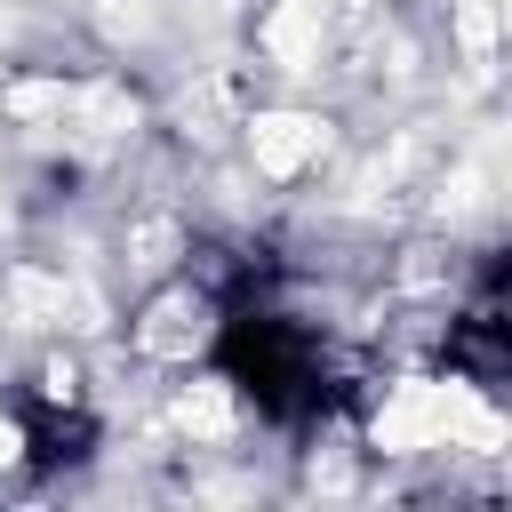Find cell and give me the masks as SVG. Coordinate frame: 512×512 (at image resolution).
Returning <instances> with one entry per match:
<instances>
[{
    "mask_svg": "<svg viewBox=\"0 0 512 512\" xmlns=\"http://www.w3.org/2000/svg\"><path fill=\"white\" fill-rule=\"evenodd\" d=\"M208 360L264 424H312L336 400V352L272 304H224V320L208 336Z\"/></svg>",
    "mask_w": 512,
    "mask_h": 512,
    "instance_id": "obj_1",
    "label": "cell"
},
{
    "mask_svg": "<svg viewBox=\"0 0 512 512\" xmlns=\"http://www.w3.org/2000/svg\"><path fill=\"white\" fill-rule=\"evenodd\" d=\"M8 432H16L24 464L56 472V464H80V456L96 448V408H88L80 376L48 360V368H40V376L16 392V408H8Z\"/></svg>",
    "mask_w": 512,
    "mask_h": 512,
    "instance_id": "obj_2",
    "label": "cell"
},
{
    "mask_svg": "<svg viewBox=\"0 0 512 512\" xmlns=\"http://www.w3.org/2000/svg\"><path fill=\"white\" fill-rule=\"evenodd\" d=\"M448 368L472 384V392H504V368H512V328H504V288L488 280L456 320H448Z\"/></svg>",
    "mask_w": 512,
    "mask_h": 512,
    "instance_id": "obj_3",
    "label": "cell"
}]
</instances>
